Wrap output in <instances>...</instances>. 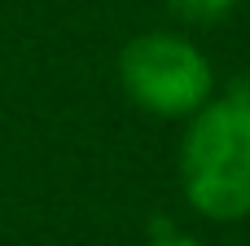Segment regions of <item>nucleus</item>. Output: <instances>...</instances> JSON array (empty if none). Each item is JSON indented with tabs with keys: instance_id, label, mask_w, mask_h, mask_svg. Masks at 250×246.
Listing matches in <instances>:
<instances>
[{
	"instance_id": "nucleus-1",
	"label": "nucleus",
	"mask_w": 250,
	"mask_h": 246,
	"mask_svg": "<svg viewBox=\"0 0 250 246\" xmlns=\"http://www.w3.org/2000/svg\"><path fill=\"white\" fill-rule=\"evenodd\" d=\"M180 189L207 220L250 216V97L229 92L189 114L180 141Z\"/></svg>"
},
{
	"instance_id": "nucleus-2",
	"label": "nucleus",
	"mask_w": 250,
	"mask_h": 246,
	"mask_svg": "<svg viewBox=\"0 0 250 246\" xmlns=\"http://www.w3.org/2000/svg\"><path fill=\"white\" fill-rule=\"evenodd\" d=\"M119 84L123 92L158 119H189L211 101L215 75L207 53L171 31H145L123 44L119 53Z\"/></svg>"
},
{
	"instance_id": "nucleus-3",
	"label": "nucleus",
	"mask_w": 250,
	"mask_h": 246,
	"mask_svg": "<svg viewBox=\"0 0 250 246\" xmlns=\"http://www.w3.org/2000/svg\"><path fill=\"white\" fill-rule=\"evenodd\" d=\"M176 18L185 22H220L224 13H233L242 0H167Z\"/></svg>"
},
{
	"instance_id": "nucleus-4",
	"label": "nucleus",
	"mask_w": 250,
	"mask_h": 246,
	"mask_svg": "<svg viewBox=\"0 0 250 246\" xmlns=\"http://www.w3.org/2000/svg\"><path fill=\"white\" fill-rule=\"evenodd\" d=\"M149 246H198L193 238H180V233H167V238H158V242H149Z\"/></svg>"
}]
</instances>
